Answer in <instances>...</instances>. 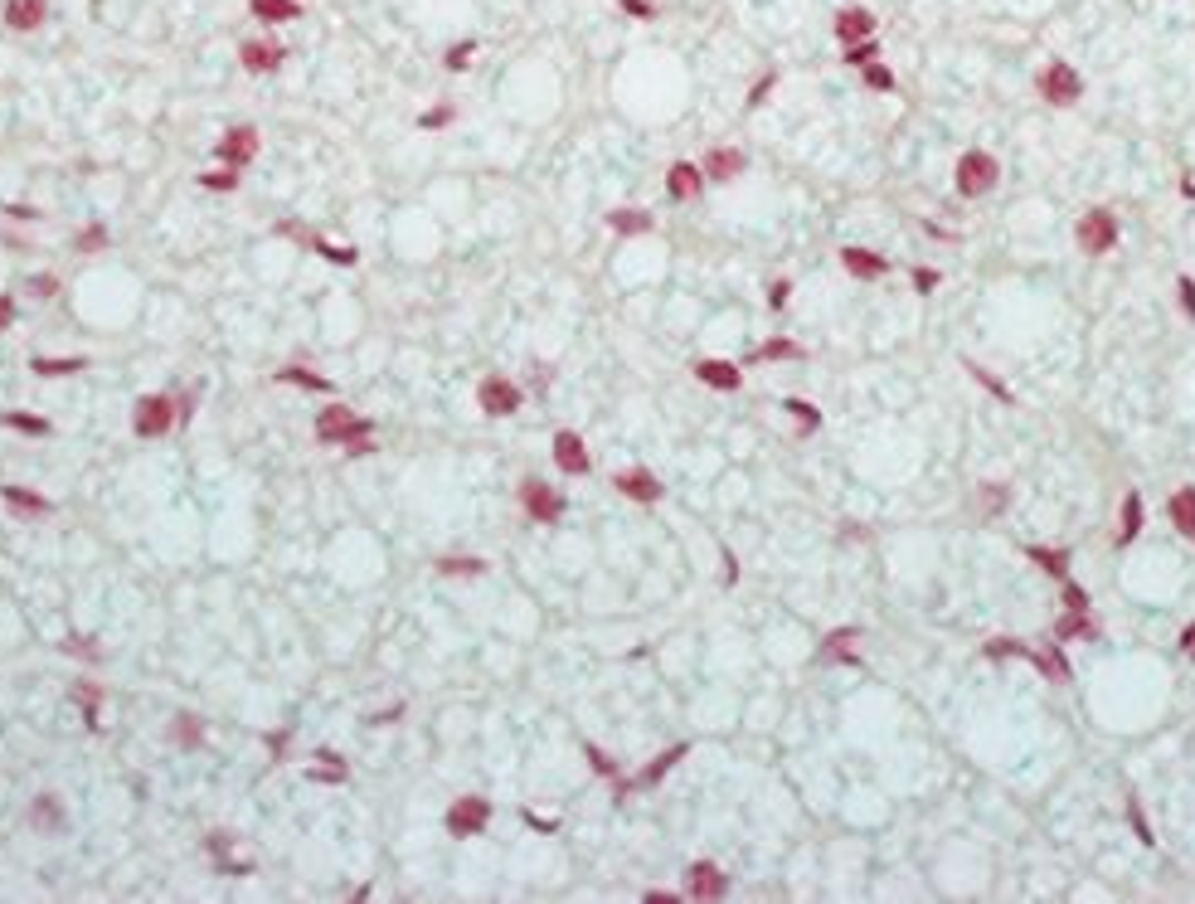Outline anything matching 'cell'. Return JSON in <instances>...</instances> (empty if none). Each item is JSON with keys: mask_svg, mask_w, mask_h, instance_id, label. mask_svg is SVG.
Wrapping results in <instances>:
<instances>
[{"mask_svg": "<svg viewBox=\"0 0 1195 904\" xmlns=\"http://www.w3.org/2000/svg\"><path fill=\"white\" fill-rule=\"evenodd\" d=\"M316 438H321L326 448L369 452V443H375V423L360 419V413H350L345 403H331V409H321V413H316Z\"/></svg>", "mask_w": 1195, "mask_h": 904, "instance_id": "1", "label": "cell"}, {"mask_svg": "<svg viewBox=\"0 0 1195 904\" xmlns=\"http://www.w3.org/2000/svg\"><path fill=\"white\" fill-rule=\"evenodd\" d=\"M1035 88H1040V98L1055 102V107H1069V102H1079V98H1084V78H1079V68L1065 64V58H1049V64L1040 68Z\"/></svg>", "mask_w": 1195, "mask_h": 904, "instance_id": "2", "label": "cell"}, {"mask_svg": "<svg viewBox=\"0 0 1195 904\" xmlns=\"http://www.w3.org/2000/svg\"><path fill=\"white\" fill-rule=\"evenodd\" d=\"M996 175H1001V165H996V156H987V151H967L958 161V190L967 199L987 195V190L996 185Z\"/></svg>", "mask_w": 1195, "mask_h": 904, "instance_id": "3", "label": "cell"}, {"mask_svg": "<svg viewBox=\"0 0 1195 904\" xmlns=\"http://www.w3.org/2000/svg\"><path fill=\"white\" fill-rule=\"evenodd\" d=\"M175 419H181V413H175L171 394H146L137 403V413H131V428H137L141 438H161V433H171Z\"/></svg>", "mask_w": 1195, "mask_h": 904, "instance_id": "4", "label": "cell"}, {"mask_svg": "<svg viewBox=\"0 0 1195 904\" xmlns=\"http://www.w3.org/2000/svg\"><path fill=\"white\" fill-rule=\"evenodd\" d=\"M491 822V802L486 798H457L447 807V831L452 837H482Z\"/></svg>", "mask_w": 1195, "mask_h": 904, "instance_id": "5", "label": "cell"}, {"mask_svg": "<svg viewBox=\"0 0 1195 904\" xmlns=\"http://www.w3.org/2000/svg\"><path fill=\"white\" fill-rule=\"evenodd\" d=\"M520 506H525V516L540 520V526H554V520L564 516V496H559L554 486H544V482H525L520 486Z\"/></svg>", "mask_w": 1195, "mask_h": 904, "instance_id": "6", "label": "cell"}, {"mask_svg": "<svg viewBox=\"0 0 1195 904\" xmlns=\"http://www.w3.org/2000/svg\"><path fill=\"white\" fill-rule=\"evenodd\" d=\"M1118 244V219L1108 209H1089L1079 219V248L1084 253H1108Z\"/></svg>", "mask_w": 1195, "mask_h": 904, "instance_id": "7", "label": "cell"}, {"mask_svg": "<svg viewBox=\"0 0 1195 904\" xmlns=\"http://www.w3.org/2000/svg\"><path fill=\"white\" fill-rule=\"evenodd\" d=\"M476 403H482L486 413H496V419H506V413L520 409V385L491 375V379H482V389H476Z\"/></svg>", "mask_w": 1195, "mask_h": 904, "instance_id": "8", "label": "cell"}, {"mask_svg": "<svg viewBox=\"0 0 1195 904\" xmlns=\"http://www.w3.org/2000/svg\"><path fill=\"white\" fill-rule=\"evenodd\" d=\"M282 58H287V49L278 40H248L243 49H238V64H243L248 74H278Z\"/></svg>", "mask_w": 1195, "mask_h": 904, "instance_id": "9", "label": "cell"}, {"mask_svg": "<svg viewBox=\"0 0 1195 904\" xmlns=\"http://www.w3.org/2000/svg\"><path fill=\"white\" fill-rule=\"evenodd\" d=\"M686 754H690V744H676V749H666V754L656 758V764H647V768H642V773H637V778H632V783H627V778H617V798H627L632 788H651V783H661L666 773H671V768H676V764H680V758H686Z\"/></svg>", "mask_w": 1195, "mask_h": 904, "instance_id": "10", "label": "cell"}, {"mask_svg": "<svg viewBox=\"0 0 1195 904\" xmlns=\"http://www.w3.org/2000/svg\"><path fill=\"white\" fill-rule=\"evenodd\" d=\"M554 462H559V472H569V477H583V472L593 467V457H589V448H583V438L579 433H554Z\"/></svg>", "mask_w": 1195, "mask_h": 904, "instance_id": "11", "label": "cell"}, {"mask_svg": "<svg viewBox=\"0 0 1195 904\" xmlns=\"http://www.w3.org/2000/svg\"><path fill=\"white\" fill-rule=\"evenodd\" d=\"M613 486H617L623 496H632V501H647V506H651V501H661V482H656L647 467L617 472V477H613Z\"/></svg>", "mask_w": 1195, "mask_h": 904, "instance_id": "12", "label": "cell"}, {"mask_svg": "<svg viewBox=\"0 0 1195 904\" xmlns=\"http://www.w3.org/2000/svg\"><path fill=\"white\" fill-rule=\"evenodd\" d=\"M253 156H258V127H234V132L219 141V161L224 165H243Z\"/></svg>", "mask_w": 1195, "mask_h": 904, "instance_id": "13", "label": "cell"}, {"mask_svg": "<svg viewBox=\"0 0 1195 904\" xmlns=\"http://www.w3.org/2000/svg\"><path fill=\"white\" fill-rule=\"evenodd\" d=\"M724 890H729V875L720 871V865H710V861L690 865V895L695 900H720Z\"/></svg>", "mask_w": 1195, "mask_h": 904, "instance_id": "14", "label": "cell"}, {"mask_svg": "<svg viewBox=\"0 0 1195 904\" xmlns=\"http://www.w3.org/2000/svg\"><path fill=\"white\" fill-rule=\"evenodd\" d=\"M836 34H841L845 44H860V40H870V34H875V15H870L865 5H845L841 15H836Z\"/></svg>", "mask_w": 1195, "mask_h": 904, "instance_id": "15", "label": "cell"}, {"mask_svg": "<svg viewBox=\"0 0 1195 904\" xmlns=\"http://www.w3.org/2000/svg\"><path fill=\"white\" fill-rule=\"evenodd\" d=\"M841 263H845L851 278H865V282H875V278L890 272V263H884L880 253H870V248H841Z\"/></svg>", "mask_w": 1195, "mask_h": 904, "instance_id": "16", "label": "cell"}, {"mask_svg": "<svg viewBox=\"0 0 1195 904\" xmlns=\"http://www.w3.org/2000/svg\"><path fill=\"white\" fill-rule=\"evenodd\" d=\"M700 185H704V171H700V165H690V161H676V165H671V175H666V190H671V199H695V195H700Z\"/></svg>", "mask_w": 1195, "mask_h": 904, "instance_id": "17", "label": "cell"}, {"mask_svg": "<svg viewBox=\"0 0 1195 904\" xmlns=\"http://www.w3.org/2000/svg\"><path fill=\"white\" fill-rule=\"evenodd\" d=\"M49 15V0H10L5 5V25L10 30H40Z\"/></svg>", "mask_w": 1195, "mask_h": 904, "instance_id": "18", "label": "cell"}, {"mask_svg": "<svg viewBox=\"0 0 1195 904\" xmlns=\"http://www.w3.org/2000/svg\"><path fill=\"white\" fill-rule=\"evenodd\" d=\"M695 379H700V385H710V389H739V385H744L739 365H729V360H700L695 365Z\"/></svg>", "mask_w": 1195, "mask_h": 904, "instance_id": "19", "label": "cell"}, {"mask_svg": "<svg viewBox=\"0 0 1195 904\" xmlns=\"http://www.w3.org/2000/svg\"><path fill=\"white\" fill-rule=\"evenodd\" d=\"M0 496H5V506H10V510H20V516H49V510H54L49 496L25 492V486H0Z\"/></svg>", "mask_w": 1195, "mask_h": 904, "instance_id": "20", "label": "cell"}, {"mask_svg": "<svg viewBox=\"0 0 1195 904\" xmlns=\"http://www.w3.org/2000/svg\"><path fill=\"white\" fill-rule=\"evenodd\" d=\"M700 171L710 175V181H734V175L744 171V151L720 146V151H710V156H704V165H700Z\"/></svg>", "mask_w": 1195, "mask_h": 904, "instance_id": "21", "label": "cell"}, {"mask_svg": "<svg viewBox=\"0 0 1195 904\" xmlns=\"http://www.w3.org/2000/svg\"><path fill=\"white\" fill-rule=\"evenodd\" d=\"M248 10H253L258 20H268V25H292V20H302V0H248Z\"/></svg>", "mask_w": 1195, "mask_h": 904, "instance_id": "22", "label": "cell"}, {"mask_svg": "<svg viewBox=\"0 0 1195 904\" xmlns=\"http://www.w3.org/2000/svg\"><path fill=\"white\" fill-rule=\"evenodd\" d=\"M1171 526H1176L1186 540H1195V486H1181L1171 496Z\"/></svg>", "mask_w": 1195, "mask_h": 904, "instance_id": "23", "label": "cell"}, {"mask_svg": "<svg viewBox=\"0 0 1195 904\" xmlns=\"http://www.w3.org/2000/svg\"><path fill=\"white\" fill-rule=\"evenodd\" d=\"M855 642H860L855 627H836V633L821 642V661H855Z\"/></svg>", "mask_w": 1195, "mask_h": 904, "instance_id": "24", "label": "cell"}, {"mask_svg": "<svg viewBox=\"0 0 1195 904\" xmlns=\"http://www.w3.org/2000/svg\"><path fill=\"white\" fill-rule=\"evenodd\" d=\"M30 827H40V831H64V812H58V802H54V793H40L30 807Z\"/></svg>", "mask_w": 1195, "mask_h": 904, "instance_id": "25", "label": "cell"}, {"mask_svg": "<svg viewBox=\"0 0 1195 904\" xmlns=\"http://www.w3.org/2000/svg\"><path fill=\"white\" fill-rule=\"evenodd\" d=\"M1137 530H1142V496H1137V492H1128V501H1122L1118 545H1132V540H1137Z\"/></svg>", "mask_w": 1195, "mask_h": 904, "instance_id": "26", "label": "cell"}, {"mask_svg": "<svg viewBox=\"0 0 1195 904\" xmlns=\"http://www.w3.org/2000/svg\"><path fill=\"white\" fill-rule=\"evenodd\" d=\"M607 224H613L617 234H651V214L647 209H613Z\"/></svg>", "mask_w": 1195, "mask_h": 904, "instance_id": "27", "label": "cell"}, {"mask_svg": "<svg viewBox=\"0 0 1195 904\" xmlns=\"http://www.w3.org/2000/svg\"><path fill=\"white\" fill-rule=\"evenodd\" d=\"M306 239H312V248L326 258V263H341V268L360 263V253H355V248H345V244H331V239H321V234H306Z\"/></svg>", "mask_w": 1195, "mask_h": 904, "instance_id": "28", "label": "cell"}, {"mask_svg": "<svg viewBox=\"0 0 1195 904\" xmlns=\"http://www.w3.org/2000/svg\"><path fill=\"white\" fill-rule=\"evenodd\" d=\"M199 740H205V724H199V715H175V724H171V744L195 749Z\"/></svg>", "mask_w": 1195, "mask_h": 904, "instance_id": "29", "label": "cell"}, {"mask_svg": "<svg viewBox=\"0 0 1195 904\" xmlns=\"http://www.w3.org/2000/svg\"><path fill=\"white\" fill-rule=\"evenodd\" d=\"M321 764L316 768H306V778H316V783H345V764H341V754H331V749H321Z\"/></svg>", "mask_w": 1195, "mask_h": 904, "instance_id": "30", "label": "cell"}, {"mask_svg": "<svg viewBox=\"0 0 1195 904\" xmlns=\"http://www.w3.org/2000/svg\"><path fill=\"white\" fill-rule=\"evenodd\" d=\"M278 379H282V385L321 389V394H326V389H331V379H326V375H312V370H306V365H287V370H278Z\"/></svg>", "mask_w": 1195, "mask_h": 904, "instance_id": "31", "label": "cell"}, {"mask_svg": "<svg viewBox=\"0 0 1195 904\" xmlns=\"http://www.w3.org/2000/svg\"><path fill=\"white\" fill-rule=\"evenodd\" d=\"M1025 554H1031L1035 564L1045 569V574H1059V579L1069 574V550H1040V545H1031V550H1025Z\"/></svg>", "mask_w": 1195, "mask_h": 904, "instance_id": "32", "label": "cell"}, {"mask_svg": "<svg viewBox=\"0 0 1195 904\" xmlns=\"http://www.w3.org/2000/svg\"><path fill=\"white\" fill-rule=\"evenodd\" d=\"M754 360H802V346L797 341H763L754 350Z\"/></svg>", "mask_w": 1195, "mask_h": 904, "instance_id": "33", "label": "cell"}, {"mask_svg": "<svg viewBox=\"0 0 1195 904\" xmlns=\"http://www.w3.org/2000/svg\"><path fill=\"white\" fill-rule=\"evenodd\" d=\"M83 355H68V360H49V355H40V360H34V375H44V379H54V375H74V370H83Z\"/></svg>", "mask_w": 1195, "mask_h": 904, "instance_id": "34", "label": "cell"}, {"mask_svg": "<svg viewBox=\"0 0 1195 904\" xmlns=\"http://www.w3.org/2000/svg\"><path fill=\"white\" fill-rule=\"evenodd\" d=\"M1098 627H1093V617L1089 613H1069V617H1059V627H1055V637H1093Z\"/></svg>", "mask_w": 1195, "mask_h": 904, "instance_id": "35", "label": "cell"}, {"mask_svg": "<svg viewBox=\"0 0 1195 904\" xmlns=\"http://www.w3.org/2000/svg\"><path fill=\"white\" fill-rule=\"evenodd\" d=\"M0 423L5 428H15V433H49V419H34V413H0Z\"/></svg>", "mask_w": 1195, "mask_h": 904, "instance_id": "36", "label": "cell"}, {"mask_svg": "<svg viewBox=\"0 0 1195 904\" xmlns=\"http://www.w3.org/2000/svg\"><path fill=\"white\" fill-rule=\"evenodd\" d=\"M205 190H238V165H219V171H205L199 175Z\"/></svg>", "mask_w": 1195, "mask_h": 904, "instance_id": "37", "label": "cell"}, {"mask_svg": "<svg viewBox=\"0 0 1195 904\" xmlns=\"http://www.w3.org/2000/svg\"><path fill=\"white\" fill-rule=\"evenodd\" d=\"M452 117H457V107H452V102H438V107H428V112L418 117V127H423V132H438V127H447Z\"/></svg>", "mask_w": 1195, "mask_h": 904, "instance_id": "38", "label": "cell"}, {"mask_svg": "<svg viewBox=\"0 0 1195 904\" xmlns=\"http://www.w3.org/2000/svg\"><path fill=\"white\" fill-rule=\"evenodd\" d=\"M880 49H875V40H860V44H845V64L851 68H865V64H875Z\"/></svg>", "mask_w": 1195, "mask_h": 904, "instance_id": "39", "label": "cell"}, {"mask_svg": "<svg viewBox=\"0 0 1195 904\" xmlns=\"http://www.w3.org/2000/svg\"><path fill=\"white\" fill-rule=\"evenodd\" d=\"M74 248H78V253H98V248H107V229H102V224H88V229L78 234Z\"/></svg>", "mask_w": 1195, "mask_h": 904, "instance_id": "40", "label": "cell"}, {"mask_svg": "<svg viewBox=\"0 0 1195 904\" xmlns=\"http://www.w3.org/2000/svg\"><path fill=\"white\" fill-rule=\"evenodd\" d=\"M1128 817H1132V831H1137V841H1142V846H1152L1156 837H1152V827H1146V817H1142V802L1132 798V793H1128Z\"/></svg>", "mask_w": 1195, "mask_h": 904, "instance_id": "41", "label": "cell"}, {"mask_svg": "<svg viewBox=\"0 0 1195 904\" xmlns=\"http://www.w3.org/2000/svg\"><path fill=\"white\" fill-rule=\"evenodd\" d=\"M865 88L870 93H890L894 88V74L884 64H865Z\"/></svg>", "mask_w": 1195, "mask_h": 904, "instance_id": "42", "label": "cell"}, {"mask_svg": "<svg viewBox=\"0 0 1195 904\" xmlns=\"http://www.w3.org/2000/svg\"><path fill=\"white\" fill-rule=\"evenodd\" d=\"M773 88H778V68H768V74H763V78L754 83V88H748V107H763V102H768V93H773Z\"/></svg>", "mask_w": 1195, "mask_h": 904, "instance_id": "43", "label": "cell"}, {"mask_svg": "<svg viewBox=\"0 0 1195 904\" xmlns=\"http://www.w3.org/2000/svg\"><path fill=\"white\" fill-rule=\"evenodd\" d=\"M472 54H476V40H462V44H452V49H447V58H442V64H447V68H457V74H462V68L472 64Z\"/></svg>", "mask_w": 1195, "mask_h": 904, "instance_id": "44", "label": "cell"}, {"mask_svg": "<svg viewBox=\"0 0 1195 904\" xmlns=\"http://www.w3.org/2000/svg\"><path fill=\"white\" fill-rule=\"evenodd\" d=\"M438 569L442 574H486L482 559H438Z\"/></svg>", "mask_w": 1195, "mask_h": 904, "instance_id": "45", "label": "cell"}, {"mask_svg": "<svg viewBox=\"0 0 1195 904\" xmlns=\"http://www.w3.org/2000/svg\"><path fill=\"white\" fill-rule=\"evenodd\" d=\"M967 370H972V379H977V385H987L996 399H1006V403H1011V389L1001 385V379H991V370H982V365H972V360H967Z\"/></svg>", "mask_w": 1195, "mask_h": 904, "instance_id": "46", "label": "cell"}, {"mask_svg": "<svg viewBox=\"0 0 1195 904\" xmlns=\"http://www.w3.org/2000/svg\"><path fill=\"white\" fill-rule=\"evenodd\" d=\"M787 413H792V419H797V423H802V428H817V423H821V413H817V409H811V403H807V399H787Z\"/></svg>", "mask_w": 1195, "mask_h": 904, "instance_id": "47", "label": "cell"}, {"mask_svg": "<svg viewBox=\"0 0 1195 904\" xmlns=\"http://www.w3.org/2000/svg\"><path fill=\"white\" fill-rule=\"evenodd\" d=\"M78 700H83V715H88V724L98 730V700H102V691H98V686H78Z\"/></svg>", "mask_w": 1195, "mask_h": 904, "instance_id": "48", "label": "cell"}, {"mask_svg": "<svg viewBox=\"0 0 1195 904\" xmlns=\"http://www.w3.org/2000/svg\"><path fill=\"white\" fill-rule=\"evenodd\" d=\"M1065 608L1069 613H1089V593H1084L1079 584H1065Z\"/></svg>", "mask_w": 1195, "mask_h": 904, "instance_id": "49", "label": "cell"}, {"mask_svg": "<svg viewBox=\"0 0 1195 904\" xmlns=\"http://www.w3.org/2000/svg\"><path fill=\"white\" fill-rule=\"evenodd\" d=\"M617 5H623L632 20H656V5H651V0H617Z\"/></svg>", "mask_w": 1195, "mask_h": 904, "instance_id": "50", "label": "cell"}, {"mask_svg": "<svg viewBox=\"0 0 1195 904\" xmlns=\"http://www.w3.org/2000/svg\"><path fill=\"white\" fill-rule=\"evenodd\" d=\"M934 288H938V272H934V268H914V292H924V297H928Z\"/></svg>", "mask_w": 1195, "mask_h": 904, "instance_id": "51", "label": "cell"}, {"mask_svg": "<svg viewBox=\"0 0 1195 904\" xmlns=\"http://www.w3.org/2000/svg\"><path fill=\"white\" fill-rule=\"evenodd\" d=\"M589 758H593V768H598V773H607V778H617V764H613V758H607V754H603V749H598V744H589Z\"/></svg>", "mask_w": 1195, "mask_h": 904, "instance_id": "52", "label": "cell"}, {"mask_svg": "<svg viewBox=\"0 0 1195 904\" xmlns=\"http://www.w3.org/2000/svg\"><path fill=\"white\" fill-rule=\"evenodd\" d=\"M1176 292H1181V306H1186V316L1195 321V282H1191V278H1181V282H1176Z\"/></svg>", "mask_w": 1195, "mask_h": 904, "instance_id": "53", "label": "cell"}, {"mask_svg": "<svg viewBox=\"0 0 1195 904\" xmlns=\"http://www.w3.org/2000/svg\"><path fill=\"white\" fill-rule=\"evenodd\" d=\"M10 321H15V297L0 292V331H10Z\"/></svg>", "mask_w": 1195, "mask_h": 904, "instance_id": "54", "label": "cell"}, {"mask_svg": "<svg viewBox=\"0 0 1195 904\" xmlns=\"http://www.w3.org/2000/svg\"><path fill=\"white\" fill-rule=\"evenodd\" d=\"M787 292H792V282H773V288H768V302H773V306H787Z\"/></svg>", "mask_w": 1195, "mask_h": 904, "instance_id": "55", "label": "cell"}, {"mask_svg": "<svg viewBox=\"0 0 1195 904\" xmlns=\"http://www.w3.org/2000/svg\"><path fill=\"white\" fill-rule=\"evenodd\" d=\"M1001 501H1006V492H1001V486L991 482V486H987V510H991V516H996V510H1001Z\"/></svg>", "mask_w": 1195, "mask_h": 904, "instance_id": "56", "label": "cell"}, {"mask_svg": "<svg viewBox=\"0 0 1195 904\" xmlns=\"http://www.w3.org/2000/svg\"><path fill=\"white\" fill-rule=\"evenodd\" d=\"M30 288H34V297H54V288H58V282H54V278H34Z\"/></svg>", "mask_w": 1195, "mask_h": 904, "instance_id": "57", "label": "cell"}, {"mask_svg": "<svg viewBox=\"0 0 1195 904\" xmlns=\"http://www.w3.org/2000/svg\"><path fill=\"white\" fill-rule=\"evenodd\" d=\"M1181 651H1186V657H1195V623L1186 627V633H1181Z\"/></svg>", "mask_w": 1195, "mask_h": 904, "instance_id": "58", "label": "cell"}, {"mask_svg": "<svg viewBox=\"0 0 1195 904\" xmlns=\"http://www.w3.org/2000/svg\"><path fill=\"white\" fill-rule=\"evenodd\" d=\"M647 900H651V904H676L671 890H647Z\"/></svg>", "mask_w": 1195, "mask_h": 904, "instance_id": "59", "label": "cell"}, {"mask_svg": "<svg viewBox=\"0 0 1195 904\" xmlns=\"http://www.w3.org/2000/svg\"><path fill=\"white\" fill-rule=\"evenodd\" d=\"M5 214H10V219H40V214H34V209H25V205H10Z\"/></svg>", "mask_w": 1195, "mask_h": 904, "instance_id": "60", "label": "cell"}]
</instances>
